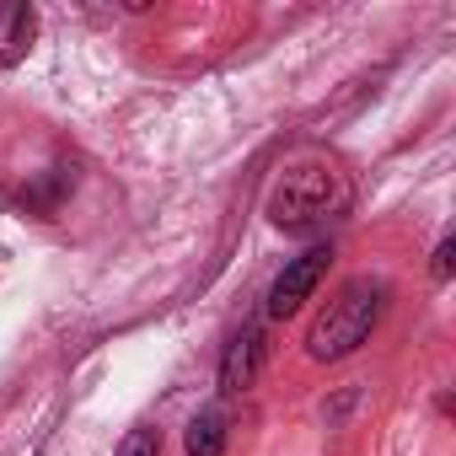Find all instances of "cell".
<instances>
[{
  "mask_svg": "<svg viewBox=\"0 0 456 456\" xmlns=\"http://www.w3.org/2000/svg\"><path fill=\"white\" fill-rule=\"evenodd\" d=\"M118 456H161V429H129Z\"/></svg>",
  "mask_w": 456,
  "mask_h": 456,
  "instance_id": "cell-7",
  "label": "cell"
},
{
  "mask_svg": "<svg viewBox=\"0 0 456 456\" xmlns=\"http://www.w3.org/2000/svg\"><path fill=\"white\" fill-rule=\"evenodd\" d=\"M349 199H354L349 172H344L333 156H322V151H301V156H290V161L280 167V177H274L264 209H269V220L280 225V232H290V237H317V232H328L333 220H344Z\"/></svg>",
  "mask_w": 456,
  "mask_h": 456,
  "instance_id": "cell-1",
  "label": "cell"
},
{
  "mask_svg": "<svg viewBox=\"0 0 456 456\" xmlns=\"http://www.w3.org/2000/svg\"><path fill=\"white\" fill-rule=\"evenodd\" d=\"M264 360H269V333L258 322H248L232 344H225V354H220V392H248L258 381Z\"/></svg>",
  "mask_w": 456,
  "mask_h": 456,
  "instance_id": "cell-4",
  "label": "cell"
},
{
  "mask_svg": "<svg viewBox=\"0 0 456 456\" xmlns=\"http://www.w3.org/2000/svg\"><path fill=\"white\" fill-rule=\"evenodd\" d=\"M387 312V285L381 280H349L328 296V306L312 317L306 328V354L333 365V360H349L381 322Z\"/></svg>",
  "mask_w": 456,
  "mask_h": 456,
  "instance_id": "cell-2",
  "label": "cell"
},
{
  "mask_svg": "<svg viewBox=\"0 0 456 456\" xmlns=\"http://www.w3.org/2000/svg\"><path fill=\"white\" fill-rule=\"evenodd\" d=\"M38 38V12L28 0H0V70H12L33 54Z\"/></svg>",
  "mask_w": 456,
  "mask_h": 456,
  "instance_id": "cell-5",
  "label": "cell"
},
{
  "mask_svg": "<svg viewBox=\"0 0 456 456\" xmlns=\"http://www.w3.org/2000/svg\"><path fill=\"white\" fill-rule=\"evenodd\" d=\"M183 445H188V456H220V451H225V413H220V408L193 413Z\"/></svg>",
  "mask_w": 456,
  "mask_h": 456,
  "instance_id": "cell-6",
  "label": "cell"
},
{
  "mask_svg": "<svg viewBox=\"0 0 456 456\" xmlns=\"http://www.w3.org/2000/svg\"><path fill=\"white\" fill-rule=\"evenodd\" d=\"M328 269H333V248H306L301 258H290L285 269H280V280L269 285V317H296L312 296H317V285L328 280Z\"/></svg>",
  "mask_w": 456,
  "mask_h": 456,
  "instance_id": "cell-3",
  "label": "cell"
},
{
  "mask_svg": "<svg viewBox=\"0 0 456 456\" xmlns=\"http://www.w3.org/2000/svg\"><path fill=\"white\" fill-rule=\"evenodd\" d=\"M451 269H456V242H451V237H445V242H440V248H435V264H429V274H435V280H440V285H445V280H451Z\"/></svg>",
  "mask_w": 456,
  "mask_h": 456,
  "instance_id": "cell-8",
  "label": "cell"
}]
</instances>
